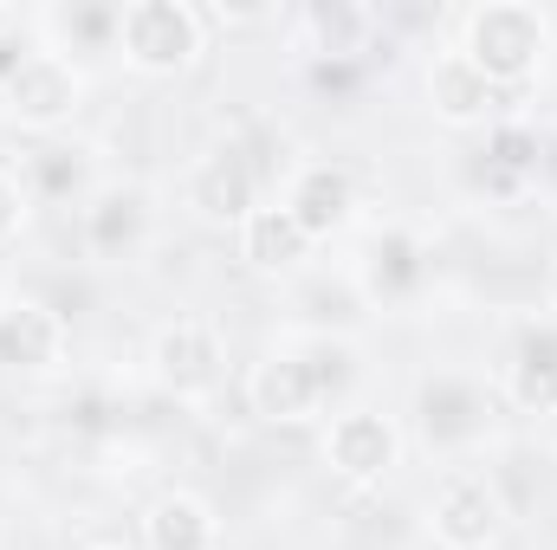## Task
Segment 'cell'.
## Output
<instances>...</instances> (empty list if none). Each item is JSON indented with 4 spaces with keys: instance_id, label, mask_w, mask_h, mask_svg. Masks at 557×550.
<instances>
[{
    "instance_id": "obj_1",
    "label": "cell",
    "mask_w": 557,
    "mask_h": 550,
    "mask_svg": "<svg viewBox=\"0 0 557 550\" xmlns=\"http://www.w3.org/2000/svg\"><path fill=\"white\" fill-rule=\"evenodd\" d=\"M350 383H357V343L350 337L285 330L247 370V409L273 427H311V421L337 414Z\"/></svg>"
},
{
    "instance_id": "obj_2",
    "label": "cell",
    "mask_w": 557,
    "mask_h": 550,
    "mask_svg": "<svg viewBox=\"0 0 557 550\" xmlns=\"http://www.w3.org/2000/svg\"><path fill=\"white\" fill-rule=\"evenodd\" d=\"M454 52H460L480 78H493L499 91L519 98V91L545 72V59H552V20H545L532 0H480V7L460 13Z\"/></svg>"
},
{
    "instance_id": "obj_3",
    "label": "cell",
    "mask_w": 557,
    "mask_h": 550,
    "mask_svg": "<svg viewBox=\"0 0 557 550\" xmlns=\"http://www.w3.org/2000/svg\"><path fill=\"white\" fill-rule=\"evenodd\" d=\"M499 389H493V376H480V370H460V363H441V370H428L416 383V434L428 453H441V460H454V466H467L493 434H499Z\"/></svg>"
},
{
    "instance_id": "obj_4",
    "label": "cell",
    "mask_w": 557,
    "mask_h": 550,
    "mask_svg": "<svg viewBox=\"0 0 557 550\" xmlns=\"http://www.w3.org/2000/svg\"><path fill=\"white\" fill-rule=\"evenodd\" d=\"M208 52V13L195 0H117V59L137 78H182Z\"/></svg>"
},
{
    "instance_id": "obj_5",
    "label": "cell",
    "mask_w": 557,
    "mask_h": 550,
    "mask_svg": "<svg viewBox=\"0 0 557 550\" xmlns=\"http://www.w3.org/2000/svg\"><path fill=\"white\" fill-rule=\"evenodd\" d=\"M350 278H357L370 317L376 311H416L421 298H428V285H434V247H428V234L409 227V221H376L357 240Z\"/></svg>"
},
{
    "instance_id": "obj_6",
    "label": "cell",
    "mask_w": 557,
    "mask_h": 550,
    "mask_svg": "<svg viewBox=\"0 0 557 550\" xmlns=\"http://www.w3.org/2000/svg\"><path fill=\"white\" fill-rule=\"evenodd\" d=\"M149 376H156V389L169 402H188V409L214 402L221 383H227V337H221V324L214 317H195V311L188 317H169L149 337Z\"/></svg>"
},
{
    "instance_id": "obj_7",
    "label": "cell",
    "mask_w": 557,
    "mask_h": 550,
    "mask_svg": "<svg viewBox=\"0 0 557 550\" xmlns=\"http://www.w3.org/2000/svg\"><path fill=\"white\" fill-rule=\"evenodd\" d=\"M78 111H85V65H72L46 46H33L20 59V72L0 85V117L26 137H59Z\"/></svg>"
},
{
    "instance_id": "obj_8",
    "label": "cell",
    "mask_w": 557,
    "mask_h": 550,
    "mask_svg": "<svg viewBox=\"0 0 557 550\" xmlns=\"http://www.w3.org/2000/svg\"><path fill=\"white\" fill-rule=\"evenodd\" d=\"M182 201H188L195 221H208V227H234V234H240V221L267 201V175H260V162L247 155V142L240 137H214L195 162H188V175H182Z\"/></svg>"
},
{
    "instance_id": "obj_9",
    "label": "cell",
    "mask_w": 557,
    "mask_h": 550,
    "mask_svg": "<svg viewBox=\"0 0 557 550\" xmlns=\"http://www.w3.org/2000/svg\"><path fill=\"white\" fill-rule=\"evenodd\" d=\"M506 492L486 466H454L428 492V538L441 550H493L506 538Z\"/></svg>"
},
{
    "instance_id": "obj_10",
    "label": "cell",
    "mask_w": 557,
    "mask_h": 550,
    "mask_svg": "<svg viewBox=\"0 0 557 550\" xmlns=\"http://www.w3.org/2000/svg\"><path fill=\"white\" fill-rule=\"evenodd\" d=\"M156 240V195L143 182L111 175L85 208H78V253L91 266H131Z\"/></svg>"
},
{
    "instance_id": "obj_11",
    "label": "cell",
    "mask_w": 557,
    "mask_h": 550,
    "mask_svg": "<svg viewBox=\"0 0 557 550\" xmlns=\"http://www.w3.org/2000/svg\"><path fill=\"white\" fill-rule=\"evenodd\" d=\"M278 201H285V214H292V221L311 234V247H318V240H337V234H350V227H357V214H363L357 168H350V162H337V155L292 162V168H285V188H278Z\"/></svg>"
},
{
    "instance_id": "obj_12",
    "label": "cell",
    "mask_w": 557,
    "mask_h": 550,
    "mask_svg": "<svg viewBox=\"0 0 557 550\" xmlns=\"http://www.w3.org/2000/svg\"><path fill=\"white\" fill-rule=\"evenodd\" d=\"M65 357H72V324L59 304H46L33 291L0 298V376L46 383L65 370Z\"/></svg>"
},
{
    "instance_id": "obj_13",
    "label": "cell",
    "mask_w": 557,
    "mask_h": 550,
    "mask_svg": "<svg viewBox=\"0 0 557 550\" xmlns=\"http://www.w3.org/2000/svg\"><path fill=\"white\" fill-rule=\"evenodd\" d=\"M493 389H499V402L512 414L552 421L557 414V317H525L506 337V357H499Z\"/></svg>"
},
{
    "instance_id": "obj_14",
    "label": "cell",
    "mask_w": 557,
    "mask_h": 550,
    "mask_svg": "<svg viewBox=\"0 0 557 550\" xmlns=\"http://www.w3.org/2000/svg\"><path fill=\"white\" fill-rule=\"evenodd\" d=\"M324 466L350 486H383L403 466V427L376 409H337L324 421Z\"/></svg>"
},
{
    "instance_id": "obj_15",
    "label": "cell",
    "mask_w": 557,
    "mask_h": 550,
    "mask_svg": "<svg viewBox=\"0 0 557 550\" xmlns=\"http://www.w3.org/2000/svg\"><path fill=\"white\" fill-rule=\"evenodd\" d=\"M512 91H499L493 78H480L454 46L447 52H434V65H428V111L447 124V130H493V124H506L512 117Z\"/></svg>"
},
{
    "instance_id": "obj_16",
    "label": "cell",
    "mask_w": 557,
    "mask_h": 550,
    "mask_svg": "<svg viewBox=\"0 0 557 550\" xmlns=\"http://www.w3.org/2000/svg\"><path fill=\"white\" fill-rule=\"evenodd\" d=\"M20 182H26V195L46 201V208H85L111 175H98V155H91L85 142L39 137L26 149V162H20Z\"/></svg>"
},
{
    "instance_id": "obj_17",
    "label": "cell",
    "mask_w": 557,
    "mask_h": 550,
    "mask_svg": "<svg viewBox=\"0 0 557 550\" xmlns=\"http://www.w3.org/2000/svg\"><path fill=\"white\" fill-rule=\"evenodd\" d=\"M298 26V52H311V65H357L376 39V13L350 7V0H311L292 13Z\"/></svg>"
},
{
    "instance_id": "obj_18",
    "label": "cell",
    "mask_w": 557,
    "mask_h": 550,
    "mask_svg": "<svg viewBox=\"0 0 557 550\" xmlns=\"http://www.w3.org/2000/svg\"><path fill=\"white\" fill-rule=\"evenodd\" d=\"M33 39L59 59H91L111 52L117 59V0H72V7H39L33 13Z\"/></svg>"
},
{
    "instance_id": "obj_19",
    "label": "cell",
    "mask_w": 557,
    "mask_h": 550,
    "mask_svg": "<svg viewBox=\"0 0 557 550\" xmlns=\"http://www.w3.org/2000/svg\"><path fill=\"white\" fill-rule=\"evenodd\" d=\"M221 545H227L221 512L201 492L175 486V492H156L143 505V550H221Z\"/></svg>"
},
{
    "instance_id": "obj_20",
    "label": "cell",
    "mask_w": 557,
    "mask_h": 550,
    "mask_svg": "<svg viewBox=\"0 0 557 550\" xmlns=\"http://www.w3.org/2000/svg\"><path fill=\"white\" fill-rule=\"evenodd\" d=\"M240 260L260 278H298L311 260V234L285 214V201H260L247 221H240Z\"/></svg>"
},
{
    "instance_id": "obj_21",
    "label": "cell",
    "mask_w": 557,
    "mask_h": 550,
    "mask_svg": "<svg viewBox=\"0 0 557 550\" xmlns=\"http://www.w3.org/2000/svg\"><path fill=\"white\" fill-rule=\"evenodd\" d=\"M292 311H298V330H318V337H357L363 317H370L350 266H337V273H298L292 278Z\"/></svg>"
},
{
    "instance_id": "obj_22",
    "label": "cell",
    "mask_w": 557,
    "mask_h": 550,
    "mask_svg": "<svg viewBox=\"0 0 557 550\" xmlns=\"http://www.w3.org/2000/svg\"><path fill=\"white\" fill-rule=\"evenodd\" d=\"M539 162H545L539 130L519 124V117H506V124H493L486 142L473 149V182H480L486 195H525V188L539 182Z\"/></svg>"
},
{
    "instance_id": "obj_23",
    "label": "cell",
    "mask_w": 557,
    "mask_h": 550,
    "mask_svg": "<svg viewBox=\"0 0 557 550\" xmlns=\"http://www.w3.org/2000/svg\"><path fill=\"white\" fill-rule=\"evenodd\" d=\"M33 46H39V39H33V13H20V7L0 0V85L20 72V59H26Z\"/></svg>"
},
{
    "instance_id": "obj_24",
    "label": "cell",
    "mask_w": 557,
    "mask_h": 550,
    "mask_svg": "<svg viewBox=\"0 0 557 550\" xmlns=\"http://www.w3.org/2000/svg\"><path fill=\"white\" fill-rule=\"evenodd\" d=\"M26 214H33V195H26V182H20V168H7L0 162V253L20 240V227H26Z\"/></svg>"
},
{
    "instance_id": "obj_25",
    "label": "cell",
    "mask_w": 557,
    "mask_h": 550,
    "mask_svg": "<svg viewBox=\"0 0 557 550\" xmlns=\"http://www.w3.org/2000/svg\"><path fill=\"white\" fill-rule=\"evenodd\" d=\"M85 550H131V545H85Z\"/></svg>"
}]
</instances>
